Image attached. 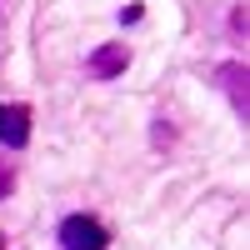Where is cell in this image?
Returning a JSON list of instances; mask_svg holds the SVG:
<instances>
[{
	"label": "cell",
	"instance_id": "cell-3",
	"mask_svg": "<svg viewBox=\"0 0 250 250\" xmlns=\"http://www.w3.org/2000/svg\"><path fill=\"white\" fill-rule=\"evenodd\" d=\"M0 140L20 150V145L30 140V110L25 105H0Z\"/></svg>",
	"mask_w": 250,
	"mask_h": 250
},
{
	"label": "cell",
	"instance_id": "cell-2",
	"mask_svg": "<svg viewBox=\"0 0 250 250\" xmlns=\"http://www.w3.org/2000/svg\"><path fill=\"white\" fill-rule=\"evenodd\" d=\"M125 65H130V50H125V40H105V45H95L90 60H85V70L95 80H115Z\"/></svg>",
	"mask_w": 250,
	"mask_h": 250
},
{
	"label": "cell",
	"instance_id": "cell-4",
	"mask_svg": "<svg viewBox=\"0 0 250 250\" xmlns=\"http://www.w3.org/2000/svg\"><path fill=\"white\" fill-rule=\"evenodd\" d=\"M220 80H225V95H230V105L245 115V110H250V80H245V65H235V60H230V65H220Z\"/></svg>",
	"mask_w": 250,
	"mask_h": 250
},
{
	"label": "cell",
	"instance_id": "cell-7",
	"mask_svg": "<svg viewBox=\"0 0 250 250\" xmlns=\"http://www.w3.org/2000/svg\"><path fill=\"white\" fill-rule=\"evenodd\" d=\"M0 250H5V245H0Z\"/></svg>",
	"mask_w": 250,
	"mask_h": 250
},
{
	"label": "cell",
	"instance_id": "cell-6",
	"mask_svg": "<svg viewBox=\"0 0 250 250\" xmlns=\"http://www.w3.org/2000/svg\"><path fill=\"white\" fill-rule=\"evenodd\" d=\"M10 185H15V175H10V165H0V200L10 195Z\"/></svg>",
	"mask_w": 250,
	"mask_h": 250
},
{
	"label": "cell",
	"instance_id": "cell-1",
	"mask_svg": "<svg viewBox=\"0 0 250 250\" xmlns=\"http://www.w3.org/2000/svg\"><path fill=\"white\" fill-rule=\"evenodd\" d=\"M110 230L95 215H65L60 220V250H105Z\"/></svg>",
	"mask_w": 250,
	"mask_h": 250
},
{
	"label": "cell",
	"instance_id": "cell-5",
	"mask_svg": "<svg viewBox=\"0 0 250 250\" xmlns=\"http://www.w3.org/2000/svg\"><path fill=\"white\" fill-rule=\"evenodd\" d=\"M135 20H145V5H125L120 10V25H135Z\"/></svg>",
	"mask_w": 250,
	"mask_h": 250
}]
</instances>
